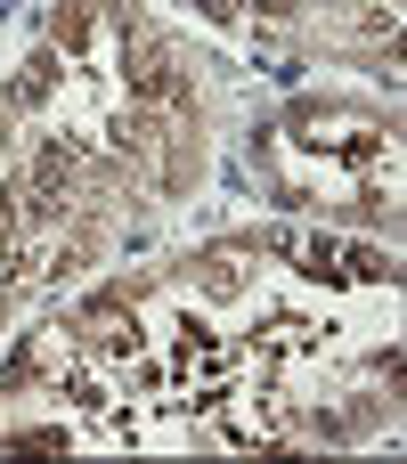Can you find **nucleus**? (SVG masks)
I'll list each match as a JSON object with an SVG mask.
<instances>
[{
    "mask_svg": "<svg viewBox=\"0 0 407 464\" xmlns=\"http://www.w3.org/2000/svg\"><path fill=\"white\" fill-rule=\"evenodd\" d=\"M253 171L277 204L367 220L392 237L400 220V122L359 98H302L253 139Z\"/></svg>",
    "mask_w": 407,
    "mask_h": 464,
    "instance_id": "1",
    "label": "nucleus"
}]
</instances>
